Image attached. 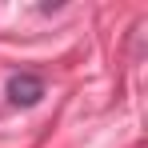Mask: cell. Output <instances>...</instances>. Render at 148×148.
<instances>
[{"instance_id":"6da1fadb","label":"cell","mask_w":148,"mask_h":148,"mask_svg":"<svg viewBox=\"0 0 148 148\" xmlns=\"http://www.w3.org/2000/svg\"><path fill=\"white\" fill-rule=\"evenodd\" d=\"M4 96L12 100L16 108H32V104H40V96H44V80L36 72H12L8 84H4Z\"/></svg>"}]
</instances>
